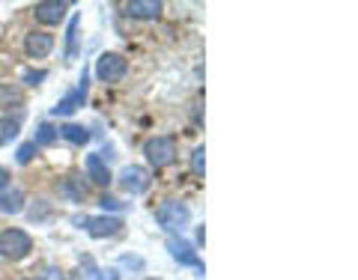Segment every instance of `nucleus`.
Wrapping results in <instances>:
<instances>
[{"mask_svg":"<svg viewBox=\"0 0 358 280\" xmlns=\"http://www.w3.org/2000/svg\"><path fill=\"white\" fill-rule=\"evenodd\" d=\"M155 221H159V227L164 233H182L188 227V221H192V209L185 203H179V200H164V203L155 209Z\"/></svg>","mask_w":358,"mask_h":280,"instance_id":"1","label":"nucleus"},{"mask_svg":"<svg viewBox=\"0 0 358 280\" xmlns=\"http://www.w3.org/2000/svg\"><path fill=\"white\" fill-rule=\"evenodd\" d=\"M33 251V242L24 230H3L0 233V256L6 260H24V256Z\"/></svg>","mask_w":358,"mask_h":280,"instance_id":"2","label":"nucleus"},{"mask_svg":"<svg viewBox=\"0 0 358 280\" xmlns=\"http://www.w3.org/2000/svg\"><path fill=\"white\" fill-rule=\"evenodd\" d=\"M143 155H147V161L155 170L173 164L176 161V140L173 138H152V140H147V147H143Z\"/></svg>","mask_w":358,"mask_h":280,"instance_id":"3","label":"nucleus"},{"mask_svg":"<svg viewBox=\"0 0 358 280\" xmlns=\"http://www.w3.org/2000/svg\"><path fill=\"white\" fill-rule=\"evenodd\" d=\"M126 60L120 57V54H102V57L96 60V78L99 81H105V84H117V81H122L126 78Z\"/></svg>","mask_w":358,"mask_h":280,"instance_id":"4","label":"nucleus"},{"mask_svg":"<svg viewBox=\"0 0 358 280\" xmlns=\"http://www.w3.org/2000/svg\"><path fill=\"white\" fill-rule=\"evenodd\" d=\"M120 185L126 188L129 194H143L150 188V173L143 170V167H138V164H129V167H122L120 170Z\"/></svg>","mask_w":358,"mask_h":280,"instance_id":"5","label":"nucleus"},{"mask_svg":"<svg viewBox=\"0 0 358 280\" xmlns=\"http://www.w3.org/2000/svg\"><path fill=\"white\" fill-rule=\"evenodd\" d=\"M87 84H90V78H87V69H84L81 81H78V89H75V93H69L66 98H60L57 108H51V114H54V117H72L75 110L84 105V98H87Z\"/></svg>","mask_w":358,"mask_h":280,"instance_id":"6","label":"nucleus"},{"mask_svg":"<svg viewBox=\"0 0 358 280\" xmlns=\"http://www.w3.org/2000/svg\"><path fill=\"white\" fill-rule=\"evenodd\" d=\"M120 230H122V221H120V218H108V215H102V218H90V221H87V233H90L93 239L117 236Z\"/></svg>","mask_w":358,"mask_h":280,"instance_id":"7","label":"nucleus"},{"mask_svg":"<svg viewBox=\"0 0 358 280\" xmlns=\"http://www.w3.org/2000/svg\"><path fill=\"white\" fill-rule=\"evenodd\" d=\"M33 15H36V21H42V24H60L66 15V3H60V0H45V3H36Z\"/></svg>","mask_w":358,"mask_h":280,"instance_id":"8","label":"nucleus"},{"mask_svg":"<svg viewBox=\"0 0 358 280\" xmlns=\"http://www.w3.org/2000/svg\"><path fill=\"white\" fill-rule=\"evenodd\" d=\"M167 251H171V256H173L179 265H194V268H200L197 251L185 239H171V242H167Z\"/></svg>","mask_w":358,"mask_h":280,"instance_id":"9","label":"nucleus"},{"mask_svg":"<svg viewBox=\"0 0 358 280\" xmlns=\"http://www.w3.org/2000/svg\"><path fill=\"white\" fill-rule=\"evenodd\" d=\"M54 48V36L51 33H30V36L24 39V51L30 54V57H48Z\"/></svg>","mask_w":358,"mask_h":280,"instance_id":"10","label":"nucleus"},{"mask_svg":"<svg viewBox=\"0 0 358 280\" xmlns=\"http://www.w3.org/2000/svg\"><path fill=\"white\" fill-rule=\"evenodd\" d=\"M126 15H131V18H159L162 15V3L159 0H129Z\"/></svg>","mask_w":358,"mask_h":280,"instance_id":"11","label":"nucleus"},{"mask_svg":"<svg viewBox=\"0 0 358 280\" xmlns=\"http://www.w3.org/2000/svg\"><path fill=\"white\" fill-rule=\"evenodd\" d=\"M87 173H90V179H93L96 185H108L110 182V173H108V167L102 161V155H87Z\"/></svg>","mask_w":358,"mask_h":280,"instance_id":"12","label":"nucleus"},{"mask_svg":"<svg viewBox=\"0 0 358 280\" xmlns=\"http://www.w3.org/2000/svg\"><path fill=\"white\" fill-rule=\"evenodd\" d=\"M21 209H24V194L21 191L0 194V212H6V215H18Z\"/></svg>","mask_w":358,"mask_h":280,"instance_id":"13","label":"nucleus"},{"mask_svg":"<svg viewBox=\"0 0 358 280\" xmlns=\"http://www.w3.org/2000/svg\"><path fill=\"white\" fill-rule=\"evenodd\" d=\"M60 138H66L69 143H75V147H84V143L90 140V131H87L84 126H72V122H69V126L60 128Z\"/></svg>","mask_w":358,"mask_h":280,"instance_id":"14","label":"nucleus"},{"mask_svg":"<svg viewBox=\"0 0 358 280\" xmlns=\"http://www.w3.org/2000/svg\"><path fill=\"white\" fill-rule=\"evenodd\" d=\"M78 24H81V18L72 15L69 30H66V60H75V51H78Z\"/></svg>","mask_w":358,"mask_h":280,"instance_id":"15","label":"nucleus"},{"mask_svg":"<svg viewBox=\"0 0 358 280\" xmlns=\"http://www.w3.org/2000/svg\"><path fill=\"white\" fill-rule=\"evenodd\" d=\"M15 138H18V119L0 117V147H3V143H13Z\"/></svg>","mask_w":358,"mask_h":280,"instance_id":"16","label":"nucleus"},{"mask_svg":"<svg viewBox=\"0 0 358 280\" xmlns=\"http://www.w3.org/2000/svg\"><path fill=\"white\" fill-rule=\"evenodd\" d=\"M57 140V128L51 126V122H42V126L36 128V140L33 143H42V147H48V143Z\"/></svg>","mask_w":358,"mask_h":280,"instance_id":"17","label":"nucleus"},{"mask_svg":"<svg viewBox=\"0 0 358 280\" xmlns=\"http://www.w3.org/2000/svg\"><path fill=\"white\" fill-rule=\"evenodd\" d=\"M33 152H36V143H24V147H18V155H15V161H18V164H30Z\"/></svg>","mask_w":358,"mask_h":280,"instance_id":"18","label":"nucleus"},{"mask_svg":"<svg viewBox=\"0 0 358 280\" xmlns=\"http://www.w3.org/2000/svg\"><path fill=\"white\" fill-rule=\"evenodd\" d=\"M203 155H206V152H203V147H197V149H194V155H192V170H194L197 176H203V164H206Z\"/></svg>","mask_w":358,"mask_h":280,"instance_id":"19","label":"nucleus"},{"mask_svg":"<svg viewBox=\"0 0 358 280\" xmlns=\"http://www.w3.org/2000/svg\"><path fill=\"white\" fill-rule=\"evenodd\" d=\"M99 203H102L105 212H108V209H110V212H120V209H122V203H120V200H114V197H102Z\"/></svg>","mask_w":358,"mask_h":280,"instance_id":"20","label":"nucleus"},{"mask_svg":"<svg viewBox=\"0 0 358 280\" xmlns=\"http://www.w3.org/2000/svg\"><path fill=\"white\" fill-rule=\"evenodd\" d=\"M39 81H45V72H24V84H33V87H36Z\"/></svg>","mask_w":358,"mask_h":280,"instance_id":"21","label":"nucleus"},{"mask_svg":"<svg viewBox=\"0 0 358 280\" xmlns=\"http://www.w3.org/2000/svg\"><path fill=\"white\" fill-rule=\"evenodd\" d=\"M120 263H122V265H131V268H143V260H141V256H122Z\"/></svg>","mask_w":358,"mask_h":280,"instance_id":"22","label":"nucleus"},{"mask_svg":"<svg viewBox=\"0 0 358 280\" xmlns=\"http://www.w3.org/2000/svg\"><path fill=\"white\" fill-rule=\"evenodd\" d=\"M6 182H9V170H6V167H0V191L6 188Z\"/></svg>","mask_w":358,"mask_h":280,"instance_id":"23","label":"nucleus"},{"mask_svg":"<svg viewBox=\"0 0 358 280\" xmlns=\"http://www.w3.org/2000/svg\"><path fill=\"white\" fill-rule=\"evenodd\" d=\"M99 280H120V274H117V272H108L105 277H99Z\"/></svg>","mask_w":358,"mask_h":280,"instance_id":"24","label":"nucleus"}]
</instances>
